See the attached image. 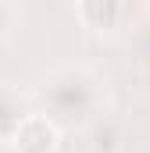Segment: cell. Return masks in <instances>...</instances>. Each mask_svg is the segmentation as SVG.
<instances>
[{
    "label": "cell",
    "instance_id": "1",
    "mask_svg": "<svg viewBox=\"0 0 150 153\" xmlns=\"http://www.w3.org/2000/svg\"><path fill=\"white\" fill-rule=\"evenodd\" d=\"M36 96L43 114H50L61 128H82L104 111V82L82 64H64L43 75Z\"/></svg>",
    "mask_w": 150,
    "mask_h": 153
},
{
    "label": "cell",
    "instance_id": "2",
    "mask_svg": "<svg viewBox=\"0 0 150 153\" xmlns=\"http://www.w3.org/2000/svg\"><path fill=\"white\" fill-rule=\"evenodd\" d=\"M57 143H61V125L43 111H29L11 139L14 153H57Z\"/></svg>",
    "mask_w": 150,
    "mask_h": 153
},
{
    "label": "cell",
    "instance_id": "3",
    "mask_svg": "<svg viewBox=\"0 0 150 153\" xmlns=\"http://www.w3.org/2000/svg\"><path fill=\"white\" fill-rule=\"evenodd\" d=\"M75 18L82 29L111 32L122 25V0H75Z\"/></svg>",
    "mask_w": 150,
    "mask_h": 153
},
{
    "label": "cell",
    "instance_id": "4",
    "mask_svg": "<svg viewBox=\"0 0 150 153\" xmlns=\"http://www.w3.org/2000/svg\"><path fill=\"white\" fill-rule=\"evenodd\" d=\"M25 114H29L25 100H22L14 89L0 85V139H4V143L14 139V132H18V125L25 121Z\"/></svg>",
    "mask_w": 150,
    "mask_h": 153
},
{
    "label": "cell",
    "instance_id": "5",
    "mask_svg": "<svg viewBox=\"0 0 150 153\" xmlns=\"http://www.w3.org/2000/svg\"><path fill=\"white\" fill-rule=\"evenodd\" d=\"M11 29H14V4L11 0H0V43L11 36Z\"/></svg>",
    "mask_w": 150,
    "mask_h": 153
}]
</instances>
